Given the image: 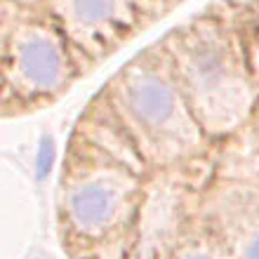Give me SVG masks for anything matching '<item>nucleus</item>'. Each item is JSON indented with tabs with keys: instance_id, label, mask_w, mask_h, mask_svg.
<instances>
[{
	"instance_id": "1",
	"label": "nucleus",
	"mask_w": 259,
	"mask_h": 259,
	"mask_svg": "<svg viewBox=\"0 0 259 259\" xmlns=\"http://www.w3.org/2000/svg\"><path fill=\"white\" fill-rule=\"evenodd\" d=\"M172 62L198 125L212 132L236 127L254 102L252 82L226 31L200 21L177 35Z\"/></svg>"
},
{
	"instance_id": "2",
	"label": "nucleus",
	"mask_w": 259,
	"mask_h": 259,
	"mask_svg": "<svg viewBox=\"0 0 259 259\" xmlns=\"http://www.w3.org/2000/svg\"><path fill=\"white\" fill-rule=\"evenodd\" d=\"M118 102L144 142L165 153H182L198 144V120L175 78L156 66L135 64L118 82Z\"/></svg>"
},
{
	"instance_id": "3",
	"label": "nucleus",
	"mask_w": 259,
	"mask_h": 259,
	"mask_svg": "<svg viewBox=\"0 0 259 259\" xmlns=\"http://www.w3.org/2000/svg\"><path fill=\"white\" fill-rule=\"evenodd\" d=\"M68 45L55 21H17L5 42L7 85L26 97L62 90L73 73Z\"/></svg>"
},
{
	"instance_id": "4",
	"label": "nucleus",
	"mask_w": 259,
	"mask_h": 259,
	"mask_svg": "<svg viewBox=\"0 0 259 259\" xmlns=\"http://www.w3.org/2000/svg\"><path fill=\"white\" fill-rule=\"evenodd\" d=\"M59 31L82 52L116 45L137 19V0H48Z\"/></svg>"
},
{
	"instance_id": "5",
	"label": "nucleus",
	"mask_w": 259,
	"mask_h": 259,
	"mask_svg": "<svg viewBox=\"0 0 259 259\" xmlns=\"http://www.w3.org/2000/svg\"><path fill=\"white\" fill-rule=\"evenodd\" d=\"M135 179L120 170H99L68 186L66 217L78 233L99 238L127 214Z\"/></svg>"
},
{
	"instance_id": "6",
	"label": "nucleus",
	"mask_w": 259,
	"mask_h": 259,
	"mask_svg": "<svg viewBox=\"0 0 259 259\" xmlns=\"http://www.w3.org/2000/svg\"><path fill=\"white\" fill-rule=\"evenodd\" d=\"M55 160H57L55 139H52L50 135H45L40 142H38V149H35V160H33L35 182H45V179L52 175V170H55Z\"/></svg>"
},
{
	"instance_id": "7",
	"label": "nucleus",
	"mask_w": 259,
	"mask_h": 259,
	"mask_svg": "<svg viewBox=\"0 0 259 259\" xmlns=\"http://www.w3.org/2000/svg\"><path fill=\"white\" fill-rule=\"evenodd\" d=\"M238 259H259V224L247 226L238 240Z\"/></svg>"
},
{
	"instance_id": "8",
	"label": "nucleus",
	"mask_w": 259,
	"mask_h": 259,
	"mask_svg": "<svg viewBox=\"0 0 259 259\" xmlns=\"http://www.w3.org/2000/svg\"><path fill=\"white\" fill-rule=\"evenodd\" d=\"M175 259H224V257L217 254L214 250H207V247H189Z\"/></svg>"
},
{
	"instance_id": "9",
	"label": "nucleus",
	"mask_w": 259,
	"mask_h": 259,
	"mask_svg": "<svg viewBox=\"0 0 259 259\" xmlns=\"http://www.w3.org/2000/svg\"><path fill=\"white\" fill-rule=\"evenodd\" d=\"M17 5H35V3H40V0H14Z\"/></svg>"
}]
</instances>
